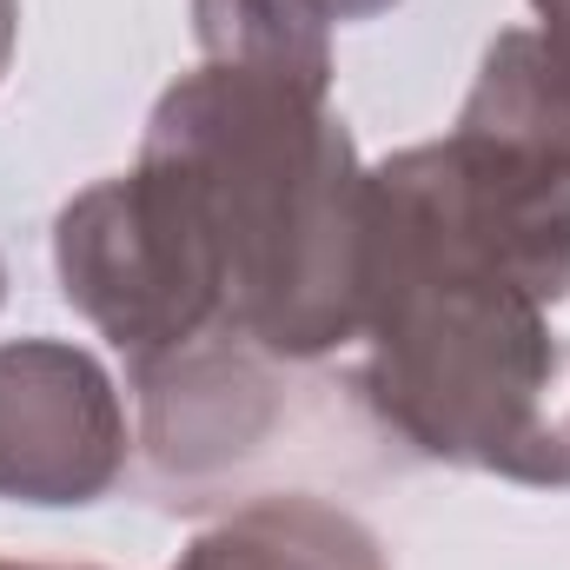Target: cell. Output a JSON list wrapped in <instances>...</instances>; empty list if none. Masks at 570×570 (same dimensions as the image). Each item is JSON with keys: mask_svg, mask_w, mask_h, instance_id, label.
I'll return each instance as SVG.
<instances>
[{"mask_svg": "<svg viewBox=\"0 0 570 570\" xmlns=\"http://www.w3.org/2000/svg\"><path fill=\"white\" fill-rule=\"evenodd\" d=\"M458 127L570 166V33L504 27L484 47V67L458 107Z\"/></svg>", "mask_w": 570, "mask_h": 570, "instance_id": "cell-8", "label": "cell"}, {"mask_svg": "<svg viewBox=\"0 0 570 570\" xmlns=\"http://www.w3.org/2000/svg\"><path fill=\"white\" fill-rule=\"evenodd\" d=\"M379 193L451 246L491 259L498 273L538 292L544 305L570 298V166L531 146L451 127L444 140L399 146L372 166Z\"/></svg>", "mask_w": 570, "mask_h": 570, "instance_id": "cell-4", "label": "cell"}, {"mask_svg": "<svg viewBox=\"0 0 570 570\" xmlns=\"http://www.w3.org/2000/svg\"><path fill=\"white\" fill-rule=\"evenodd\" d=\"M166 570H392L365 518L312 491H266L206 524Z\"/></svg>", "mask_w": 570, "mask_h": 570, "instance_id": "cell-7", "label": "cell"}, {"mask_svg": "<svg viewBox=\"0 0 570 570\" xmlns=\"http://www.w3.org/2000/svg\"><path fill=\"white\" fill-rule=\"evenodd\" d=\"M13 27H20V0H0V73H7V53H13Z\"/></svg>", "mask_w": 570, "mask_h": 570, "instance_id": "cell-11", "label": "cell"}, {"mask_svg": "<svg viewBox=\"0 0 570 570\" xmlns=\"http://www.w3.org/2000/svg\"><path fill=\"white\" fill-rule=\"evenodd\" d=\"M0 570H94V564H33V558H0Z\"/></svg>", "mask_w": 570, "mask_h": 570, "instance_id": "cell-12", "label": "cell"}, {"mask_svg": "<svg viewBox=\"0 0 570 570\" xmlns=\"http://www.w3.org/2000/svg\"><path fill=\"white\" fill-rule=\"evenodd\" d=\"M0 305H7V259H0Z\"/></svg>", "mask_w": 570, "mask_h": 570, "instance_id": "cell-13", "label": "cell"}, {"mask_svg": "<svg viewBox=\"0 0 570 570\" xmlns=\"http://www.w3.org/2000/svg\"><path fill=\"white\" fill-rule=\"evenodd\" d=\"M53 279L60 298L127 358V372L226 338V298L206 219L186 179L153 153L60 206Z\"/></svg>", "mask_w": 570, "mask_h": 570, "instance_id": "cell-3", "label": "cell"}, {"mask_svg": "<svg viewBox=\"0 0 570 570\" xmlns=\"http://www.w3.org/2000/svg\"><path fill=\"white\" fill-rule=\"evenodd\" d=\"M531 13H538V27H551V33H570V0H531Z\"/></svg>", "mask_w": 570, "mask_h": 570, "instance_id": "cell-10", "label": "cell"}, {"mask_svg": "<svg viewBox=\"0 0 570 570\" xmlns=\"http://www.w3.org/2000/svg\"><path fill=\"white\" fill-rule=\"evenodd\" d=\"M358 399L399 444L511 484L570 491V425L551 419V305L412 219L372 179Z\"/></svg>", "mask_w": 570, "mask_h": 570, "instance_id": "cell-2", "label": "cell"}, {"mask_svg": "<svg viewBox=\"0 0 570 570\" xmlns=\"http://www.w3.org/2000/svg\"><path fill=\"white\" fill-rule=\"evenodd\" d=\"M332 7L325 0H193L199 60L279 73L332 94Z\"/></svg>", "mask_w": 570, "mask_h": 570, "instance_id": "cell-9", "label": "cell"}, {"mask_svg": "<svg viewBox=\"0 0 570 570\" xmlns=\"http://www.w3.org/2000/svg\"><path fill=\"white\" fill-rule=\"evenodd\" d=\"M279 358L239 338H206L166 365L134 372L153 478L166 491H199L226 464L253 458L279 425Z\"/></svg>", "mask_w": 570, "mask_h": 570, "instance_id": "cell-6", "label": "cell"}, {"mask_svg": "<svg viewBox=\"0 0 570 570\" xmlns=\"http://www.w3.org/2000/svg\"><path fill=\"white\" fill-rule=\"evenodd\" d=\"M564 425H570V419H564Z\"/></svg>", "mask_w": 570, "mask_h": 570, "instance_id": "cell-14", "label": "cell"}, {"mask_svg": "<svg viewBox=\"0 0 570 570\" xmlns=\"http://www.w3.org/2000/svg\"><path fill=\"white\" fill-rule=\"evenodd\" d=\"M134 431L114 372L67 338L0 345V498L33 511L100 504L127 471Z\"/></svg>", "mask_w": 570, "mask_h": 570, "instance_id": "cell-5", "label": "cell"}, {"mask_svg": "<svg viewBox=\"0 0 570 570\" xmlns=\"http://www.w3.org/2000/svg\"><path fill=\"white\" fill-rule=\"evenodd\" d=\"M140 153L186 179L206 219L226 338L279 365L358 345L372 166L325 87L199 60L153 100Z\"/></svg>", "mask_w": 570, "mask_h": 570, "instance_id": "cell-1", "label": "cell"}]
</instances>
